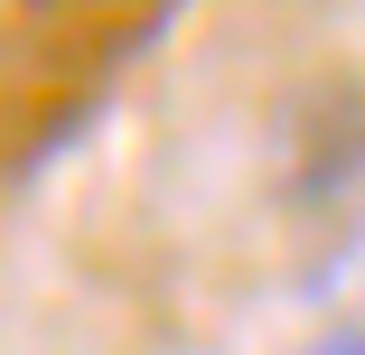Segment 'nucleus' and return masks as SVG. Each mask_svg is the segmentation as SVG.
<instances>
[{
  "label": "nucleus",
  "instance_id": "1",
  "mask_svg": "<svg viewBox=\"0 0 365 355\" xmlns=\"http://www.w3.org/2000/svg\"><path fill=\"white\" fill-rule=\"evenodd\" d=\"M300 187H309L319 206H356V196H365V94H356V85L319 103V122H309V140H300Z\"/></svg>",
  "mask_w": 365,
  "mask_h": 355
},
{
  "label": "nucleus",
  "instance_id": "2",
  "mask_svg": "<svg viewBox=\"0 0 365 355\" xmlns=\"http://www.w3.org/2000/svg\"><path fill=\"white\" fill-rule=\"evenodd\" d=\"M300 355H365V318H346V327H328V337H309Z\"/></svg>",
  "mask_w": 365,
  "mask_h": 355
}]
</instances>
